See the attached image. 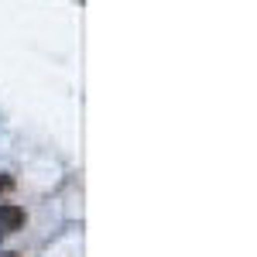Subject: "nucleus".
<instances>
[{"instance_id":"nucleus-3","label":"nucleus","mask_w":257,"mask_h":257,"mask_svg":"<svg viewBox=\"0 0 257 257\" xmlns=\"http://www.w3.org/2000/svg\"><path fill=\"white\" fill-rule=\"evenodd\" d=\"M0 257H21V254H14V250H4V254H0Z\"/></svg>"},{"instance_id":"nucleus-1","label":"nucleus","mask_w":257,"mask_h":257,"mask_svg":"<svg viewBox=\"0 0 257 257\" xmlns=\"http://www.w3.org/2000/svg\"><path fill=\"white\" fill-rule=\"evenodd\" d=\"M21 226H24V209L14 202H0V237L18 233Z\"/></svg>"},{"instance_id":"nucleus-2","label":"nucleus","mask_w":257,"mask_h":257,"mask_svg":"<svg viewBox=\"0 0 257 257\" xmlns=\"http://www.w3.org/2000/svg\"><path fill=\"white\" fill-rule=\"evenodd\" d=\"M7 192H14V178L7 172H0V196H7Z\"/></svg>"}]
</instances>
